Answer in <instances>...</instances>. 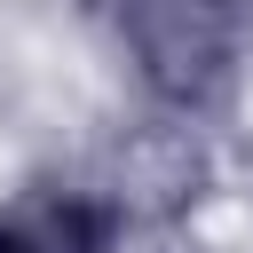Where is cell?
Returning <instances> with one entry per match:
<instances>
[{"label":"cell","instance_id":"cell-1","mask_svg":"<svg viewBox=\"0 0 253 253\" xmlns=\"http://www.w3.org/2000/svg\"><path fill=\"white\" fill-rule=\"evenodd\" d=\"M0 253H103V213L79 198H32L0 221Z\"/></svg>","mask_w":253,"mask_h":253}]
</instances>
